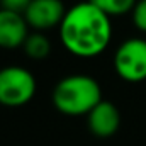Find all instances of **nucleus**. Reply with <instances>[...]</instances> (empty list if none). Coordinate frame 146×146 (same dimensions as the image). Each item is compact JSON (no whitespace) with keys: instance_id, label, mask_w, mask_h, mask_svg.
Instances as JSON below:
<instances>
[{"instance_id":"nucleus-1","label":"nucleus","mask_w":146,"mask_h":146,"mask_svg":"<svg viewBox=\"0 0 146 146\" xmlns=\"http://www.w3.org/2000/svg\"><path fill=\"white\" fill-rule=\"evenodd\" d=\"M112 24L107 14L95 7L90 0L80 2L66 10L60 24L63 46L76 56L92 58L100 54L110 42Z\"/></svg>"},{"instance_id":"nucleus-2","label":"nucleus","mask_w":146,"mask_h":146,"mask_svg":"<svg viewBox=\"0 0 146 146\" xmlns=\"http://www.w3.org/2000/svg\"><path fill=\"white\" fill-rule=\"evenodd\" d=\"M102 102L99 82L88 75H70L61 78L53 90V104L61 114L83 115Z\"/></svg>"},{"instance_id":"nucleus-3","label":"nucleus","mask_w":146,"mask_h":146,"mask_svg":"<svg viewBox=\"0 0 146 146\" xmlns=\"http://www.w3.org/2000/svg\"><path fill=\"white\" fill-rule=\"evenodd\" d=\"M36 94V78L24 66H5L0 70V104L19 107Z\"/></svg>"},{"instance_id":"nucleus-4","label":"nucleus","mask_w":146,"mask_h":146,"mask_svg":"<svg viewBox=\"0 0 146 146\" xmlns=\"http://www.w3.org/2000/svg\"><path fill=\"white\" fill-rule=\"evenodd\" d=\"M114 68L126 82L146 78V39L131 37L119 44L114 54Z\"/></svg>"},{"instance_id":"nucleus-5","label":"nucleus","mask_w":146,"mask_h":146,"mask_svg":"<svg viewBox=\"0 0 146 146\" xmlns=\"http://www.w3.org/2000/svg\"><path fill=\"white\" fill-rule=\"evenodd\" d=\"M66 15L61 0H31L29 7L24 12L26 22L36 31L51 29L60 26Z\"/></svg>"},{"instance_id":"nucleus-6","label":"nucleus","mask_w":146,"mask_h":146,"mask_svg":"<svg viewBox=\"0 0 146 146\" xmlns=\"http://www.w3.org/2000/svg\"><path fill=\"white\" fill-rule=\"evenodd\" d=\"M29 36V26L24 14L0 9V48L15 49L24 46Z\"/></svg>"},{"instance_id":"nucleus-7","label":"nucleus","mask_w":146,"mask_h":146,"mask_svg":"<svg viewBox=\"0 0 146 146\" xmlns=\"http://www.w3.org/2000/svg\"><path fill=\"white\" fill-rule=\"evenodd\" d=\"M88 129L97 138H109L112 136L121 124L119 110L114 104L107 100L99 102L94 109L88 112Z\"/></svg>"},{"instance_id":"nucleus-8","label":"nucleus","mask_w":146,"mask_h":146,"mask_svg":"<svg viewBox=\"0 0 146 146\" xmlns=\"http://www.w3.org/2000/svg\"><path fill=\"white\" fill-rule=\"evenodd\" d=\"M22 48H24L26 54L29 58H33V60H44L51 53V42H49V39L44 34H41V33L29 34Z\"/></svg>"},{"instance_id":"nucleus-9","label":"nucleus","mask_w":146,"mask_h":146,"mask_svg":"<svg viewBox=\"0 0 146 146\" xmlns=\"http://www.w3.org/2000/svg\"><path fill=\"white\" fill-rule=\"evenodd\" d=\"M90 2L110 17V15H122L133 10L138 0H90Z\"/></svg>"},{"instance_id":"nucleus-10","label":"nucleus","mask_w":146,"mask_h":146,"mask_svg":"<svg viewBox=\"0 0 146 146\" xmlns=\"http://www.w3.org/2000/svg\"><path fill=\"white\" fill-rule=\"evenodd\" d=\"M133 22L134 26L146 33V0H138L133 9Z\"/></svg>"},{"instance_id":"nucleus-11","label":"nucleus","mask_w":146,"mask_h":146,"mask_svg":"<svg viewBox=\"0 0 146 146\" xmlns=\"http://www.w3.org/2000/svg\"><path fill=\"white\" fill-rule=\"evenodd\" d=\"M29 3H31V0H0V9L17 12V14H24L26 9L29 7Z\"/></svg>"}]
</instances>
